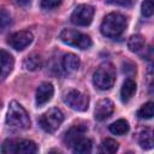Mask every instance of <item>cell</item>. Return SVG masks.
<instances>
[{"label": "cell", "mask_w": 154, "mask_h": 154, "mask_svg": "<svg viewBox=\"0 0 154 154\" xmlns=\"http://www.w3.org/2000/svg\"><path fill=\"white\" fill-rule=\"evenodd\" d=\"M126 24H128L126 18L123 14L118 12H112L103 18L100 30H101V34L106 37L118 38L125 31Z\"/></svg>", "instance_id": "cell-1"}, {"label": "cell", "mask_w": 154, "mask_h": 154, "mask_svg": "<svg viewBox=\"0 0 154 154\" xmlns=\"http://www.w3.org/2000/svg\"><path fill=\"white\" fill-rule=\"evenodd\" d=\"M6 124L11 130H25L30 126V118L24 107L16 102L12 101L8 105V111L6 116Z\"/></svg>", "instance_id": "cell-2"}, {"label": "cell", "mask_w": 154, "mask_h": 154, "mask_svg": "<svg viewBox=\"0 0 154 154\" xmlns=\"http://www.w3.org/2000/svg\"><path fill=\"white\" fill-rule=\"evenodd\" d=\"M116 82V67L111 63L101 64L93 76L94 85L100 90H108Z\"/></svg>", "instance_id": "cell-3"}, {"label": "cell", "mask_w": 154, "mask_h": 154, "mask_svg": "<svg viewBox=\"0 0 154 154\" xmlns=\"http://www.w3.org/2000/svg\"><path fill=\"white\" fill-rule=\"evenodd\" d=\"M59 38L65 45H69L79 49H88L93 45L91 38L88 35L72 29H63L59 34Z\"/></svg>", "instance_id": "cell-4"}, {"label": "cell", "mask_w": 154, "mask_h": 154, "mask_svg": "<svg viewBox=\"0 0 154 154\" xmlns=\"http://www.w3.org/2000/svg\"><path fill=\"white\" fill-rule=\"evenodd\" d=\"M63 122H64V114L59 108H55V107L49 108L38 119L40 126L42 128V130H45L48 134L55 132Z\"/></svg>", "instance_id": "cell-5"}, {"label": "cell", "mask_w": 154, "mask_h": 154, "mask_svg": "<svg viewBox=\"0 0 154 154\" xmlns=\"http://www.w3.org/2000/svg\"><path fill=\"white\" fill-rule=\"evenodd\" d=\"M64 101L67 106H70L72 109L78 111V112H84L88 109L89 106V97L84 93L77 90V89H71L64 95Z\"/></svg>", "instance_id": "cell-6"}, {"label": "cell", "mask_w": 154, "mask_h": 154, "mask_svg": "<svg viewBox=\"0 0 154 154\" xmlns=\"http://www.w3.org/2000/svg\"><path fill=\"white\" fill-rule=\"evenodd\" d=\"M93 17H94V7L83 4V5H78L73 10L71 14V22L78 26H87L91 23Z\"/></svg>", "instance_id": "cell-7"}, {"label": "cell", "mask_w": 154, "mask_h": 154, "mask_svg": "<svg viewBox=\"0 0 154 154\" xmlns=\"http://www.w3.org/2000/svg\"><path fill=\"white\" fill-rule=\"evenodd\" d=\"M32 38L34 36L30 31L22 30V31H17L12 34L7 40V43L16 51H23L32 42Z\"/></svg>", "instance_id": "cell-8"}, {"label": "cell", "mask_w": 154, "mask_h": 154, "mask_svg": "<svg viewBox=\"0 0 154 154\" xmlns=\"http://www.w3.org/2000/svg\"><path fill=\"white\" fill-rule=\"evenodd\" d=\"M87 132V126L83 125V124H77V125H73L71 126L66 132H65V136H64V143L69 147V148H73V146L84 137Z\"/></svg>", "instance_id": "cell-9"}, {"label": "cell", "mask_w": 154, "mask_h": 154, "mask_svg": "<svg viewBox=\"0 0 154 154\" xmlns=\"http://www.w3.org/2000/svg\"><path fill=\"white\" fill-rule=\"evenodd\" d=\"M54 94V87L52 83L43 82L36 89V105L37 107H42L46 105Z\"/></svg>", "instance_id": "cell-10"}, {"label": "cell", "mask_w": 154, "mask_h": 154, "mask_svg": "<svg viewBox=\"0 0 154 154\" xmlns=\"http://www.w3.org/2000/svg\"><path fill=\"white\" fill-rule=\"evenodd\" d=\"M114 111V105L109 99H102L96 103L95 111H94V117L96 120L102 122L107 119Z\"/></svg>", "instance_id": "cell-11"}, {"label": "cell", "mask_w": 154, "mask_h": 154, "mask_svg": "<svg viewBox=\"0 0 154 154\" xmlns=\"http://www.w3.org/2000/svg\"><path fill=\"white\" fill-rule=\"evenodd\" d=\"M137 142L140 147L144 150H149L154 148V129L142 128L137 135Z\"/></svg>", "instance_id": "cell-12"}, {"label": "cell", "mask_w": 154, "mask_h": 154, "mask_svg": "<svg viewBox=\"0 0 154 154\" xmlns=\"http://www.w3.org/2000/svg\"><path fill=\"white\" fill-rule=\"evenodd\" d=\"M0 61H1V79L4 81L13 70L14 60L10 53H7L5 49H1L0 51Z\"/></svg>", "instance_id": "cell-13"}, {"label": "cell", "mask_w": 154, "mask_h": 154, "mask_svg": "<svg viewBox=\"0 0 154 154\" xmlns=\"http://www.w3.org/2000/svg\"><path fill=\"white\" fill-rule=\"evenodd\" d=\"M61 65H63V69L67 72V73H71V72H75L78 70L79 65H81V61H79V58L73 54V53H67L63 57V60H61Z\"/></svg>", "instance_id": "cell-14"}, {"label": "cell", "mask_w": 154, "mask_h": 154, "mask_svg": "<svg viewBox=\"0 0 154 154\" xmlns=\"http://www.w3.org/2000/svg\"><path fill=\"white\" fill-rule=\"evenodd\" d=\"M136 93V83L134 79L131 78H128L123 85H122V89H120V99L123 102H128Z\"/></svg>", "instance_id": "cell-15"}, {"label": "cell", "mask_w": 154, "mask_h": 154, "mask_svg": "<svg viewBox=\"0 0 154 154\" xmlns=\"http://www.w3.org/2000/svg\"><path fill=\"white\" fill-rule=\"evenodd\" d=\"M37 152V146L34 141L30 140H23L19 141L18 143H16V148H14V153L18 154H34Z\"/></svg>", "instance_id": "cell-16"}, {"label": "cell", "mask_w": 154, "mask_h": 154, "mask_svg": "<svg viewBox=\"0 0 154 154\" xmlns=\"http://www.w3.org/2000/svg\"><path fill=\"white\" fill-rule=\"evenodd\" d=\"M108 129H109V131H111L113 135L123 136V135H125V134L129 131L130 126H129V123H128L125 119H118V120H116L114 123H112Z\"/></svg>", "instance_id": "cell-17"}, {"label": "cell", "mask_w": 154, "mask_h": 154, "mask_svg": "<svg viewBox=\"0 0 154 154\" xmlns=\"http://www.w3.org/2000/svg\"><path fill=\"white\" fill-rule=\"evenodd\" d=\"M144 43L146 42H144L143 36L136 34V35H132V36L129 37V40H128V48L131 52L137 53V52H140V51H142L144 48Z\"/></svg>", "instance_id": "cell-18"}, {"label": "cell", "mask_w": 154, "mask_h": 154, "mask_svg": "<svg viewBox=\"0 0 154 154\" xmlns=\"http://www.w3.org/2000/svg\"><path fill=\"white\" fill-rule=\"evenodd\" d=\"M91 147H93V143L89 138H85L83 137L82 140H79L72 148L73 153H78V154H87V153H90L91 152Z\"/></svg>", "instance_id": "cell-19"}, {"label": "cell", "mask_w": 154, "mask_h": 154, "mask_svg": "<svg viewBox=\"0 0 154 154\" xmlns=\"http://www.w3.org/2000/svg\"><path fill=\"white\" fill-rule=\"evenodd\" d=\"M137 117L140 119H150L154 117V102H146L137 111Z\"/></svg>", "instance_id": "cell-20"}, {"label": "cell", "mask_w": 154, "mask_h": 154, "mask_svg": "<svg viewBox=\"0 0 154 154\" xmlns=\"http://www.w3.org/2000/svg\"><path fill=\"white\" fill-rule=\"evenodd\" d=\"M118 142L113 138H106L101 142L100 146V152L105 153V154H113L118 150Z\"/></svg>", "instance_id": "cell-21"}, {"label": "cell", "mask_w": 154, "mask_h": 154, "mask_svg": "<svg viewBox=\"0 0 154 154\" xmlns=\"http://www.w3.org/2000/svg\"><path fill=\"white\" fill-rule=\"evenodd\" d=\"M41 66V59L37 54H31L24 60V67L29 71H35Z\"/></svg>", "instance_id": "cell-22"}, {"label": "cell", "mask_w": 154, "mask_h": 154, "mask_svg": "<svg viewBox=\"0 0 154 154\" xmlns=\"http://www.w3.org/2000/svg\"><path fill=\"white\" fill-rule=\"evenodd\" d=\"M141 12L144 17L154 16V0H144L141 5Z\"/></svg>", "instance_id": "cell-23"}, {"label": "cell", "mask_w": 154, "mask_h": 154, "mask_svg": "<svg viewBox=\"0 0 154 154\" xmlns=\"http://www.w3.org/2000/svg\"><path fill=\"white\" fill-rule=\"evenodd\" d=\"M146 83L148 87L149 93L154 94V64H152L148 70H147V76H146Z\"/></svg>", "instance_id": "cell-24"}, {"label": "cell", "mask_w": 154, "mask_h": 154, "mask_svg": "<svg viewBox=\"0 0 154 154\" xmlns=\"http://www.w3.org/2000/svg\"><path fill=\"white\" fill-rule=\"evenodd\" d=\"M63 0H41L40 5L43 10H53L61 4Z\"/></svg>", "instance_id": "cell-25"}, {"label": "cell", "mask_w": 154, "mask_h": 154, "mask_svg": "<svg viewBox=\"0 0 154 154\" xmlns=\"http://www.w3.org/2000/svg\"><path fill=\"white\" fill-rule=\"evenodd\" d=\"M0 23H1V29L5 30L7 25H10L11 23V17L10 14L5 11V10H1V14H0Z\"/></svg>", "instance_id": "cell-26"}, {"label": "cell", "mask_w": 154, "mask_h": 154, "mask_svg": "<svg viewBox=\"0 0 154 154\" xmlns=\"http://www.w3.org/2000/svg\"><path fill=\"white\" fill-rule=\"evenodd\" d=\"M14 148H16V144H13L12 141H8V140H7V141H5L4 144H2L1 152H2V153H7V154L14 153Z\"/></svg>", "instance_id": "cell-27"}, {"label": "cell", "mask_w": 154, "mask_h": 154, "mask_svg": "<svg viewBox=\"0 0 154 154\" xmlns=\"http://www.w3.org/2000/svg\"><path fill=\"white\" fill-rule=\"evenodd\" d=\"M106 2L112 4V5H118L123 7H130L134 4V0H106Z\"/></svg>", "instance_id": "cell-28"}, {"label": "cell", "mask_w": 154, "mask_h": 154, "mask_svg": "<svg viewBox=\"0 0 154 154\" xmlns=\"http://www.w3.org/2000/svg\"><path fill=\"white\" fill-rule=\"evenodd\" d=\"M16 2L20 6H28L30 4V0H16Z\"/></svg>", "instance_id": "cell-29"}]
</instances>
